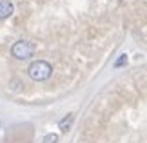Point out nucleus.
Segmentation results:
<instances>
[{
	"label": "nucleus",
	"instance_id": "nucleus-1",
	"mask_svg": "<svg viewBox=\"0 0 147 143\" xmlns=\"http://www.w3.org/2000/svg\"><path fill=\"white\" fill-rule=\"evenodd\" d=\"M51 73H53V65L46 60H36L27 67V74L33 82H44L51 76Z\"/></svg>",
	"mask_w": 147,
	"mask_h": 143
},
{
	"label": "nucleus",
	"instance_id": "nucleus-2",
	"mask_svg": "<svg viewBox=\"0 0 147 143\" xmlns=\"http://www.w3.org/2000/svg\"><path fill=\"white\" fill-rule=\"evenodd\" d=\"M11 54H13L16 60H27L35 54V45H33L29 40H18V42H15L13 47H11Z\"/></svg>",
	"mask_w": 147,
	"mask_h": 143
},
{
	"label": "nucleus",
	"instance_id": "nucleus-3",
	"mask_svg": "<svg viewBox=\"0 0 147 143\" xmlns=\"http://www.w3.org/2000/svg\"><path fill=\"white\" fill-rule=\"evenodd\" d=\"M13 15V4L9 0H0V20H5Z\"/></svg>",
	"mask_w": 147,
	"mask_h": 143
},
{
	"label": "nucleus",
	"instance_id": "nucleus-4",
	"mask_svg": "<svg viewBox=\"0 0 147 143\" xmlns=\"http://www.w3.org/2000/svg\"><path fill=\"white\" fill-rule=\"evenodd\" d=\"M73 120H75V116H73V114H69V116H65V118H64V120L60 122V130H62V132H65V130L71 127Z\"/></svg>",
	"mask_w": 147,
	"mask_h": 143
},
{
	"label": "nucleus",
	"instance_id": "nucleus-5",
	"mask_svg": "<svg viewBox=\"0 0 147 143\" xmlns=\"http://www.w3.org/2000/svg\"><path fill=\"white\" fill-rule=\"evenodd\" d=\"M125 64H127V54H120V58L115 62V67H122V65H125Z\"/></svg>",
	"mask_w": 147,
	"mask_h": 143
},
{
	"label": "nucleus",
	"instance_id": "nucleus-6",
	"mask_svg": "<svg viewBox=\"0 0 147 143\" xmlns=\"http://www.w3.org/2000/svg\"><path fill=\"white\" fill-rule=\"evenodd\" d=\"M56 141H58V136H56V134H47L42 143H56Z\"/></svg>",
	"mask_w": 147,
	"mask_h": 143
}]
</instances>
